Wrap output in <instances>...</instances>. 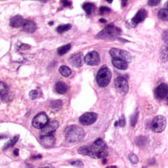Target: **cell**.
<instances>
[{
	"label": "cell",
	"instance_id": "8fae6325",
	"mask_svg": "<svg viewBox=\"0 0 168 168\" xmlns=\"http://www.w3.org/2000/svg\"><path fill=\"white\" fill-rule=\"evenodd\" d=\"M59 126V122L57 120H50L42 128L41 133L43 135H49L57 129Z\"/></svg>",
	"mask_w": 168,
	"mask_h": 168
},
{
	"label": "cell",
	"instance_id": "9a60e30c",
	"mask_svg": "<svg viewBox=\"0 0 168 168\" xmlns=\"http://www.w3.org/2000/svg\"><path fill=\"white\" fill-rule=\"evenodd\" d=\"M41 141L42 144L45 147H52L55 145V138L51 135V134H49V135H43L41 137Z\"/></svg>",
	"mask_w": 168,
	"mask_h": 168
},
{
	"label": "cell",
	"instance_id": "1f68e13d",
	"mask_svg": "<svg viewBox=\"0 0 168 168\" xmlns=\"http://www.w3.org/2000/svg\"><path fill=\"white\" fill-rule=\"evenodd\" d=\"M146 139L143 137H138L136 140V143L139 146H142L145 143Z\"/></svg>",
	"mask_w": 168,
	"mask_h": 168
},
{
	"label": "cell",
	"instance_id": "8992f818",
	"mask_svg": "<svg viewBox=\"0 0 168 168\" xmlns=\"http://www.w3.org/2000/svg\"><path fill=\"white\" fill-rule=\"evenodd\" d=\"M110 54L111 55V57L113 59H121V60H124L125 61H127V63H130L131 61V55L129 52L126 51L113 48L110 49Z\"/></svg>",
	"mask_w": 168,
	"mask_h": 168
},
{
	"label": "cell",
	"instance_id": "ac0fdd59",
	"mask_svg": "<svg viewBox=\"0 0 168 168\" xmlns=\"http://www.w3.org/2000/svg\"><path fill=\"white\" fill-rule=\"evenodd\" d=\"M22 28L26 32H34L37 29V26L31 20H24Z\"/></svg>",
	"mask_w": 168,
	"mask_h": 168
},
{
	"label": "cell",
	"instance_id": "74e56055",
	"mask_svg": "<svg viewBox=\"0 0 168 168\" xmlns=\"http://www.w3.org/2000/svg\"><path fill=\"white\" fill-rule=\"evenodd\" d=\"M39 168H55V167H54V166H52V165H47V166H41Z\"/></svg>",
	"mask_w": 168,
	"mask_h": 168
},
{
	"label": "cell",
	"instance_id": "5b68a950",
	"mask_svg": "<svg viewBox=\"0 0 168 168\" xmlns=\"http://www.w3.org/2000/svg\"><path fill=\"white\" fill-rule=\"evenodd\" d=\"M120 34V30L115 26L114 24H111L108 25L102 31L100 32L98 37L105 38H113L117 37Z\"/></svg>",
	"mask_w": 168,
	"mask_h": 168
},
{
	"label": "cell",
	"instance_id": "7402d4cb",
	"mask_svg": "<svg viewBox=\"0 0 168 168\" xmlns=\"http://www.w3.org/2000/svg\"><path fill=\"white\" fill-rule=\"evenodd\" d=\"M158 17L161 20L164 21H168V9H161L158 12L157 14Z\"/></svg>",
	"mask_w": 168,
	"mask_h": 168
},
{
	"label": "cell",
	"instance_id": "7a4b0ae2",
	"mask_svg": "<svg viewBox=\"0 0 168 168\" xmlns=\"http://www.w3.org/2000/svg\"><path fill=\"white\" fill-rule=\"evenodd\" d=\"M65 136L68 143H78L84 139L85 133L83 128L80 127L71 125L65 128Z\"/></svg>",
	"mask_w": 168,
	"mask_h": 168
},
{
	"label": "cell",
	"instance_id": "f6af8a7d",
	"mask_svg": "<svg viewBox=\"0 0 168 168\" xmlns=\"http://www.w3.org/2000/svg\"><path fill=\"white\" fill-rule=\"evenodd\" d=\"M167 105H168V98H167Z\"/></svg>",
	"mask_w": 168,
	"mask_h": 168
},
{
	"label": "cell",
	"instance_id": "2e32d148",
	"mask_svg": "<svg viewBox=\"0 0 168 168\" xmlns=\"http://www.w3.org/2000/svg\"><path fill=\"white\" fill-rule=\"evenodd\" d=\"M24 20L22 16H16L14 17L11 18L10 22H9V25L12 27L14 28H18L20 26H22L23 24H24Z\"/></svg>",
	"mask_w": 168,
	"mask_h": 168
},
{
	"label": "cell",
	"instance_id": "d6a6232c",
	"mask_svg": "<svg viewBox=\"0 0 168 168\" xmlns=\"http://www.w3.org/2000/svg\"><path fill=\"white\" fill-rule=\"evenodd\" d=\"M29 96L30 98L32 100H35L36 98L38 96V91L37 90H32L29 93Z\"/></svg>",
	"mask_w": 168,
	"mask_h": 168
},
{
	"label": "cell",
	"instance_id": "7c38bea8",
	"mask_svg": "<svg viewBox=\"0 0 168 168\" xmlns=\"http://www.w3.org/2000/svg\"><path fill=\"white\" fill-rule=\"evenodd\" d=\"M155 94L157 98L159 100H164L168 98V85L166 84H161L155 91Z\"/></svg>",
	"mask_w": 168,
	"mask_h": 168
},
{
	"label": "cell",
	"instance_id": "bcb514c9",
	"mask_svg": "<svg viewBox=\"0 0 168 168\" xmlns=\"http://www.w3.org/2000/svg\"></svg>",
	"mask_w": 168,
	"mask_h": 168
},
{
	"label": "cell",
	"instance_id": "8d00e7d4",
	"mask_svg": "<svg viewBox=\"0 0 168 168\" xmlns=\"http://www.w3.org/2000/svg\"><path fill=\"white\" fill-rule=\"evenodd\" d=\"M29 47V46L27 45H24V44H20V46L18 47V48H20V49H27Z\"/></svg>",
	"mask_w": 168,
	"mask_h": 168
},
{
	"label": "cell",
	"instance_id": "b9f144b4",
	"mask_svg": "<svg viewBox=\"0 0 168 168\" xmlns=\"http://www.w3.org/2000/svg\"><path fill=\"white\" fill-rule=\"evenodd\" d=\"M106 168H117L116 166H108Z\"/></svg>",
	"mask_w": 168,
	"mask_h": 168
},
{
	"label": "cell",
	"instance_id": "52a82bcc",
	"mask_svg": "<svg viewBox=\"0 0 168 168\" xmlns=\"http://www.w3.org/2000/svg\"><path fill=\"white\" fill-rule=\"evenodd\" d=\"M114 84L115 88L120 94L125 95L128 93L129 86H128V81L126 78L123 76L118 77L115 80Z\"/></svg>",
	"mask_w": 168,
	"mask_h": 168
},
{
	"label": "cell",
	"instance_id": "7bdbcfd3",
	"mask_svg": "<svg viewBox=\"0 0 168 168\" xmlns=\"http://www.w3.org/2000/svg\"><path fill=\"white\" fill-rule=\"evenodd\" d=\"M106 2H107L108 3H109V4H111V3L113 2V0H106Z\"/></svg>",
	"mask_w": 168,
	"mask_h": 168
},
{
	"label": "cell",
	"instance_id": "ba28073f",
	"mask_svg": "<svg viewBox=\"0 0 168 168\" xmlns=\"http://www.w3.org/2000/svg\"><path fill=\"white\" fill-rule=\"evenodd\" d=\"M48 123V118L45 113H40L32 120V126L38 129H42Z\"/></svg>",
	"mask_w": 168,
	"mask_h": 168
},
{
	"label": "cell",
	"instance_id": "6da1fadb",
	"mask_svg": "<svg viewBox=\"0 0 168 168\" xmlns=\"http://www.w3.org/2000/svg\"><path fill=\"white\" fill-rule=\"evenodd\" d=\"M78 153L95 159H103L108 155L107 145L102 139H98L90 146H84L78 149Z\"/></svg>",
	"mask_w": 168,
	"mask_h": 168
},
{
	"label": "cell",
	"instance_id": "5bb4252c",
	"mask_svg": "<svg viewBox=\"0 0 168 168\" xmlns=\"http://www.w3.org/2000/svg\"><path fill=\"white\" fill-rule=\"evenodd\" d=\"M147 12L145 9H141L140 10L135 14V16L132 18V22L134 24H138L139 23L142 22L147 17Z\"/></svg>",
	"mask_w": 168,
	"mask_h": 168
},
{
	"label": "cell",
	"instance_id": "3957f363",
	"mask_svg": "<svg viewBox=\"0 0 168 168\" xmlns=\"http://www.w3.org/2000/svg\"><path fill=\"white\" fill-rule=\"evenodd\" d=\"M112 78L110 70L106 67H102L96 76V81L100 87L104 88L110 84Z\"/></svg>",
	"mask_w": 168,
	"mask_h": 168
},
{
	"label": "cell",
	"instance_id": "4316f807",
	"mask_svg": "<svg viewBox=\"0 0 168 168\" xmlns=\"http://www.w3.org/2000/svg\"><path fill=\"white\" fill-rule=\"evenodd\" d=\"M126 124V121H125V117L124 116H121V117L119 118V120L116 121L114 123L115 127H124Z\"/></svg>",
	"mask_w": 168,
	"mask_h": 168
},
{
	"label": "cell",
	"instance_id": "ee69618b",
	"mask_svg": "<svg viewBox=\"0 0 168 168\" xmlns=\"http://www.w3.org/2000/svg\"><path fill=\"white\" fill-rule=\"evenodd\" d=\"M100 22H106V20H105L104 19H101V20H100Z\"/></svg>",
	"mask_w": 168,
	"mask_h": 168
},
{
	"label": "cell",
	"instance_id": "83f0119b",
	"mask_svg": "<svg viewBox=\"0 0 168 168\" xmlns=\"http://www.w3.org/2000/svg\"><path fill=\"white\" fill-rule=\"evenodd\" d=\"M0 91H1V96H5L8 93V88L5 84L1 82V85H0Z\"/></svg>",
	"mask_w": 168,
	"mask_h": 168
},
{
	"label": "cell",
	"instance_id": "d6986e66",
	"mask_svg": "<svg viewBox=\"0 0 168 168\" xmlns=\"http://www.w3.org/2000/svg\"><path fill=\"white\" fill-rule=\"evenodd\" d=\"M160 59L163 63L168 61V41H167L161 48Z\"/></svg>",
	"mask_w": 168,
	"mask_h": 168
},
{
	"label": "cell",
	"instance_id": "e0dca14e",
	"mask_svg": "<svg viewBox=\"0 0 168 168\" xmlns=\"http://www.w3.org/2000/svg\"><path fill=\"white\" fill-rule=\"evenodd\" d=\"M113 64L115 67L118 69V70H127L128 67V63L124 60H121V59H113Z\"/></svg>",
	"mask_w": 168,
	"mask_h": 168
},
{
	"label": "cell",
	"instance_id": "d590c367",
	"mask_svg": "<svg viewBox=\"0 0 168 168\" xmlns=\"http://www.w3.org/2000/svg\"><path fill=\"white\" fill-rule=\"evenodd\" d=\"M61 3L64 7H70L71 4V3L70 1H68V0H61Z\"/></svg>",
	"mask_w": 168,
	"mask_h": 168
},
{
	"label": "cell",
	"instance_id": "30bf717a",
	"mask_svg": "<svg viewBox=\"0 0 168 168\" xmlns=\"http://www.w3.org/2000/svg\"><path fill=\"white\" fill-rule=\"evenodd\" d=\"M84 61L85 63L88 65H98L100 63V55L96 51H91L85 55Z\"/></svg>",
	"mask_w": 168,
	"mask_h": 168
},
{
	"label": "cell",
	"instance_id": "60d3db41",
	"mask_svg": "<svg viewBox=\"0 0 168 168\" xmlns=\"http://www.w3.org/2000/svg\"><path fill=\"white\" fill-rule=\"evenodd\" d=\"M165 8H166V9H168V2L166 3V5H165Z\"/></svg>",
	"mask_w": 168,
	"mask_h": 168
},
{
	"label": "cell",
	"instance_id": "d4e9b609",
	"mask_svg": "<svg viewBox=\"0 0 168 168\" xmlns=\"http://www.w3.org/2000/svg\"><path fill=\"white\" fill-rule=\"evenodd\" d=\"M71 28V26L70 24H65V25H61L58 26L57 28V31L60 33V34H62L66 31H68L69 30H70Z\"/></svg>",
	"mask_w": 168,
	"mask_h": 168
},
{
	"label": "cell",
	"instance_id": "ab89813d",
	"mask_svg": "<svg viewBox=\"0 0 168 168\" xmlns=\"http://www.w3.org/2000/svg\"><path fill=\"white\" fill-rule=\"evenodd\" d=\"M128 1V0H122V5H123V6L126 5Z\"/></svg>",
	"mask_w": 168,
	"mask_h": 168
},
{
	"label": "cell",
	"instance_id": "cb8c5ba5",
	"mask_svg": "<svg viewBox=\"0 0 168 168\" xmlns=\"http://www.w3.org/2000/svg\"><path fill=\"white\" fill-rule=\"evenodd\" d=\"M84 10L86 12L87 14H91L94 9V5L91 3H86L83 5Z\"/></svg>",
	"mask_w": 168,
	"mask_h": 168
},
{
	"label": "cell",
	"instance_id": "603a6c76",
	"mask_svg": "<svg viewBox=\"0 0 168 168\" xmlns=\"http://www.w3.org/2000/svg\"><path fill=\"white\" fill-rule=\"evenodd\" d=\"M71 45H66L64 46H62V47H59L57 49V52L59 55H63L67 53V52L71 49Z\"/></svg>",
	"mask_w": 168,
	"mask_h": 168
},
{
	"label": "cell",
	"instance_id": "277c9868",
	"mask_svg": "<svg viewBox=\"0 0 168 168\" xmlns=\"http://www.w3.org/2000/svg\"><path fill=\"white\" fill-rule=\"evenodd\" d=\"M166 118L162 115H159L153 118L151 122V128L154 133H160L163 132L166 127Z\"/></svg>",
	"mask_w": 168,
	"mask_h": 168
},
{
	"label": "cell",
	"instance_id": "f35d334b",
	"mask_svg": "<svg viewBox=\"0 0 168 168\" xmlns=\"http://www.w3.org/2000/svg\"><path fill=\"white\" fill-rule=\"evenodd\" d=\"M14 154L16 156H18L19 155V149H16L14 151Z\"/></svg>",
	"mask_w": 168,
	"mask_h": 168
},
{
	"label": "cell",
	"instance_id": "4fadbf2b",
	"mask_svg": "<svg viewBox=\"0 0 168 168\" xmlns=\"http://www.w3.org/2000/svg\"><path fill=\"white\" fill-rule=\"evenodd\" d=\"M84 58L81 53H77L73 55L70 58V63L71 65L75 67H80L84 64Z\"/></svg>",
	"mask_w": 168,
	"mask_h": 168
},
{
	"label": "cell",
	"instance_id": "836d02e7",
	"mask_svg": "<svg viewBox=\"0 0 168 168\" xmlns=\"http://www.w3.org/2000/svg\"><path fill=\"white\" fill-rule=\"evenodd\" d=\"M161 0H148V5L150 6H155L160 3Z\"/></svg>",
	"mask_w": 168,
	"mask_h": 168
},
{
	"label": "cell",
	"instance_id": "44dd1931",
	"mask_svg": "<svg viewBox=\"0 0 168 168\" xmlns=\"http://www.w3.org/2000/svg\"><path fill=\"white\" fill-rule=\"evenodd\" d=\"M59 71V73H60L63 77H67L71 74V70L68 67H67V66H61Z\"/></svg>",
	"mask_w": 168,
	"mask_h": 168
},
{
	"label": "cell",
	"instance_id": "9c48e42d",
	"mask_svg": "<svg viewBox=\"0 0 168 168\" xmlns=\"http://www.w3.org/2000/svg\"><path fill=\"white\" fill-rule=\"evenodd\" d=\"M98 115L94 113H85L80 117V122L81 124L88 126L94 124L96 121Z\"/></svg>",
	"mask_w": 168,
	"mask_h": 168
},
{
	"label": "cell",
	"instance_id": "ffe728a7",
	"mask_svg": "<svg viewBox=\"0 0 168 168\" xmlns=\"http://www.w3.org/2000/svg\"><path fill=\"white\" fill-rule=\"evenodd\" d=\"M55 91H57L58 94H64L67 91L68 87L67 85H66L65 83H63V82L59 81L55 84Z\"/></svg>",
	"mask_w": 168,
	"mask_h": 168
},
{
	"label": "cell",
	"instance_id": "e575fe53",
	"mask_svg": "<svg viewBox=\"0 0 168 168\" xmlns=\"http://www.w3.org/2000/svg\"><path fill=\"white\" fill-rule=\"evenodd\" d=\"M100 12L101 14H107V13L110 12V8H106V7H102L100 9Z\"/></svg>",
	"mask_w": 168,
	"mask_h": 168
},
{
	"label": "cell",
	"instance_id": "4dcf8cb0",
	"mask_svg": "<svg viewBox=\"0 0 168 168\" xmlns=\"http://www.w3.org/2000/svg\"><path fill=\"white\" fill-rule=\"evenodd\" d=\"M71 164L72 165V166L77 167H80V168H83L84 167V163L82 162V161H80V160H75V161H71Z\"/></svg>",
	"mask_w": 168,
	"mask_h": 168
},
{
	"label": "cell",
	"instance_id": "484cf974",
	"mask_svg": "<svg viewBox=\"0 0 168 168\" xmlns=\"http://www.w3.org/2000/svg\"><path fill=\"white\" fill-rule=\"evenodd\" d=\"M18 139H19V135H16V136L13 137L12 139L11 140H9L7 143V144L5 145V149H8V148H9V147L14 146V145L17 143Z\"/></svg>",
	"mask_w": 168,
	"mask_h": 168
},
{
	"label": "cell",
	"instance_id": "f546056e",
	"mask_svg": "<svg viewBox=\"0 0 168 168\" xmlns=\"http://www.w3.org/2000/svg\"><path fill=\"white\" fill-rule=\"evenodd\" d=\"M128 158H129L130 161L133 164H137L138 162H139V158H138V157L135 154L130 153L129 155H128Z\"/></svg>",
	"mask_w": 168,
	"mask_h": 168
},
{
	"label": "cell",
	"instance_id": "f1b7e54d",
	"mask_svg": "<svg viewBox=\"0 0 168 168\" xmlns=\"http://www.w3.org/2000/svg\"><path fill=\"white\" fill-rule=\"evenodd\" d=\"M138 117H139V113H138V112H137L136 113H134L133 116H132L130 119V124L132 127L135 126V124H137L138 120Z\"/></svg>",
	"mask_w": 168,
	"mask_h": 168
}]
</instances>
